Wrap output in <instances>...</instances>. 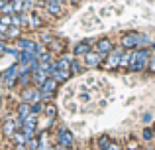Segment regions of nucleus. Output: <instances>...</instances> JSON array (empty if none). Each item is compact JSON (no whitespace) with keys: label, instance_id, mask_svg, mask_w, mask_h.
<instances>
[{"label":"nucleus","instance_id":"f257e3e1","mask_svg":"<svg viewBox=\"0 0 155 150\" xmlns=\"http://www.w3.org/2000/svg\"><path fill=\"white\" fill-rule=\"evenodd\" d=\"M151 46V40L147 36H141L137 32H132V34H126L122 38V47L124 50H147Z\"/></svg>","mask_w":155,"mask_h":150},{"label":"nucleus","instance_id":"f03ea898","mask_svg":"<svg viewBox=\"0 0 155 150\" xmlns=\"http://www.w3.org/2000/svg\"><path fill=\"white\" fill-rule=\"evenodd\" d=\"M149 59H151L149 50H134V58H132V63H130L128 69L130 71H143L149 65Z\"/></svg>","mask_w":155,"mask_h":150},{"label":"nucleus","instance_id":"7ed1b4c3","mask_svg":"<svg viewBox=\"0 0 155 150\" xmlns=\"http://www.w3.org/2000/svg\"><path fill=\"white\" fill-rule=\"evenodd\" d=\"M2 77H4V85H6V87H14V85L18 83V77H20V65L18 63H12L2 73Z\"/></svg>","mask_w":155,"mask_h":150},{"label":"nucleus","instance_id":"20e7f679","mask_svg":"<svg viewBox=\"0 0 155 150\" xmlns=\"http://www.w3.org/2000/svg\"><path fill=\"white\" fill-rule=\"evenodd\" d=\"M122 54H124V47H114L112 50V54L106 58V63H104V67L108 71H112V69H116V67H120V58H122Z\"/></svg>","mask_w":155,"mask_h":150},{"label":"nucleus","instance_id":"39448f33","mask_svg":"<svg viewBox=\"0 0 155 150\" xmlns=\"http://www.w3.org/2000/svg\"><path fill=\"white\" fill-rule=\"evenodd\" d=\"M35 131H38V115H30L26 120H24V128L22 132L26 134V138H35Z\"/></svg>","mask_w":155,"mask_h":150},{"label":"nucleus","instance_id":"423d86ee","mask_svg":"<svg viewBox=\"0 0 155 150\" xmlns=\"http://www.w3.org/2000/svg\"><path fill=\"white\" fill-rule=\"evenodd\" d=\"M22 101L28 105H35V103H41V91L39 89H31V87H26L22 91Z\"/></svg>","mask_w":155,"mask_h":150},{"label":"nucleus","instance_id":"0eeeda50","mask_svg":"<svg viewBox=\"0 0 155 150\" xmlns=\"http://www.w3.org/2000/svg\"><path fill=\"white\" fill-rule=\"evenodd\" d=\"M73 134L71 131H67V128H59V132H57V146H63V148H73Z\"/></svg>","mask_w":155,"mask_h":150},{"label":"nucleus","instance_id":"6e6552de","mask_svg":"<svg viewBox=\"0 0 155 150\" xmlns=\"http://www.w3.org/2000/svg\"><path fill=\"white\" fill-rule=\"evenodd\" d=\"M84 65H87V67H98L100 65V63H102V59H104V55H100L98 54V51H88V54L87 55H84Z\"/></svg>","mask_w":155,"mask_h":150},{"label":"nucleus","instance_id":"1a4fd4ad","mask_svg":"<svg viewBox=\"0 0 155 150\" xmlns=\"http://www.w3.org/2000/svg\"><path fill=\"white\" fill-rule=\"evenodd\" d=\"M57 85H59V83H57L55 79H51V77H49V79H47L45 83H43L41 87H39V91H41V99H49L53 93H55Z\"/></svg>","mask_w":155,"mask_h":150},{"label":"nucleus","instance_id":"9d476101","mask_svg":"<svg viewBox=\"0 0 155 150\" xmlns=\"http://www.w3.org/2000/svg\"><path fill=\"white\" fill-rule=\"evenodd\" d=\"M43 18L38 14V12H28V28H31V30H39V28H43Z\"/></svg>","mask_w":155,"mask_h":150},{"label":"nucleus","instance_id":"9b49d317","mask_svg":"<svg viewBox=\"0 0 155 150\" xmlns=\"http://www.w3.org/2000/svg\"><path fill=\"white\" fill-rule=\"evenodd\" d=\"M112 50H114V46H112V42H110V40L102 38L100 42H96V51H98L100 55H104V58H108V55L112 54Z\"/></svg>","mask_w":155,"mask_h":150},{"label":"nucleus","instance_id":"f8f14e48","mask_svg":"<svg viewBox=\"0 0 155 150\" xmlns=\"http://www.w3.org/2000/svg\"><path fill=\"white\" fill-rule=\"evenodd\" d=\"M88 51H92V42H91V40H87V42H79L75 46V58H84Z\"/></svg>","mask_w":155,"mask_h":150},{"label":"nucleus","instance_id":"ddd939ff","mask_svg":"<svg viewBox=\"0 0 155 150\" xmlns=\"http://www.w3.org/2000/svg\"><path fill=\"white\" fill-rule=\"evenodd\" d=\"M34 61H38V55L35 54H31V51H20V55H18L20 65H30V63H34Z\"/></svg>","mask_w":155,"mask_h":150},{"label":"nucleus","instance_id":"4468645a","mask_svg":"<svg viewBox=\"0 0 155 150\" xmlns=\"http://www.w3.org/2000/svg\"><path fill=\"white\" fill-rule=\"evenodd\" d=\"M16 47H18L20 51H31V54H34V50H35V44L31 42V40L20 38V40H16Z\"/></svg>","mask_w":155,"mask_h":150},{"label":"nucleus","instance_id":"2eb2a0df","mask_svg":"<svg viewBox=\"0 0 155 150\" xmlns=\"http://www.w3.org/2000/svg\"><path fill=\"white\" fill-rule=\"evenodd\" d=\"M49 77H51V79H55L57 83H65V81L71 77V71H69V69H55Z\"/></svg>","mask_w":155,"mask_h":150},{"label":"nucleus","instance_id":"dca6fc26","mask_svg":"<svg viewBox=\"0 0 155 150\" xmlns=\"http://www.w3.org/2000/svg\"><path fill=\"white\" fill-rule=\"evenodd\" d=\"M45 10H47V14H51V16H61V12H63V4H59V2H45Z\"/></svg>","mask_w":155,"mask_h":150},{"label":"nucleus","instance_id":"f3484780","mask_svg":"<svg viewBox=\"0 0 155 150\" xmlns=\"http://www.w3.org/2000/svg\"><path fill=\"white\" fill-rule=\"evenodd\" d=\"M71 61H73V58H69V55H61V58L55 59V67H57V69H71Z\"/></svg>","mask_w":155,"mask_h":150},{"label":"nucleus","instance_id":"a211bd4d","mask_svg":"<svg viewBox=\"0 0 155 150\" xmlns=\"http://www.w3.org/2000/svg\"><path fill=\"white\" fill-rule=\"evenodd\" d=\"M16 131H18V128H16V120L14 119H12V120H6V123L2 124V132L8 136V138H12Z\"/></svg>","mask_w":155,"mask_h":150},{"label":"nucleus","instance_id":"6ab92c4d","mask_svg":"<svg viewBox=\"0 0 155 150\" xmlns=\"http://www.w3.org/2000/svg\"><path fill=\"white\" fill-rule=\"evenodd\" d=\"M30 115H31V105H28V103H24V101H22V103L18 105V117L22 120H26Z\"/></svg>","mask_w":155,"mask_h":150},{"label":"nucleus","instance_id":"aec40b11","mask_svg":"<svg viewBox=\"0 0 155 150\" xmlns=\"http://www.w3.org/2000/svg\"><path fill=\"white\" fill-rule=\"evenodd\" d=\"M84 67H87V65H83V63L79 61V58H73L71 69H69V71H71V75H81V73L84 71Z\"/></svg>","mask_w":155,"mask_h":150},{"label":"nucleus","instance_id":"412c9836","mask_svg":"<svg viewBox=\"0 0 155 150\" xmlns=\"http://www.w3.org/2000/svg\"><path fill=\"white\" fill-rule=\"evenodd\" d=\"M132 58H134V50L124 51V54H122V58H120V67L128 69V67H130V63H132Z\"/></svg>","mask_w":155,"mask_h":150},{"label":"nucleus","instance_id":"4be33fe9","mask_svg":"<svg viewBox=\"0 0 155 150\" xmlns=\"http://www.w3.org/2000/svg\"><path fill=\"white\" fill-rule=\"evenodd\" d=\"M47 79H49V75H47L45 71H41V69H38V71H35V73H34V83L38 85V89L41 87V85L45 83Z\"/></svg>","mask_w":155,"mask_h":150},{"label":"nucleus","instance_id":"5701e85b","mask_svg":"<svg viewBox=\"0 0 155 150\" xmlns=\"http://www.w3.org/2000/svg\"><path fill=\"white\" fill-rule=\"evenodd\" d=\"M12 140H14L16 146H26V144H28V138H26V134H24L22 131H16L14 136H12Z\"/></svg>","mask_w":155,"mask_h":150},{"label":"nucleus","instance_id":"b1692460","mask_svg":"<svg viewBox=\"0 0 155 150\" xmlns=\"http://www.w3.org/2000/svg\"><path fill=\"white\" fill-rule=\"evenodd\" d=\"M110 142H112V138H110L108 134H102V136H98V140H96V146H98V150H108Z\"/></svg>","mask_w":155,"mask_h":150},{"label":"nucleus","instance_id":"393cba45","mask_svg":"<svg viewBox=\"0 0 155 150\" xmlns=\"http://www.w3.org/2000/svg\"><path fill=\"white\" fill-rule=\"evenodd\" d=\"M18 83H20V87H30V83H34V75L31 73H22L18 77Z\"/></svg>","mask_w":155,"mask_h":150},{"label":"nucleus","instance_id":"a878e982","mask_svg":"<svg viewBox=\"0 0 155 150\" xmlns=\"http://www.w3.org/2000/svg\"><path fill=\"white\" fill-rule=\"evenodd\" d=\"M20 38H22V28H16V26L8 28V40H20Z\"/></svg>","mask_w":155,"mask_h":150},{"label":"nucleus","instance_id":"bb28decb","mask_svg":"<svg viewBox=\"0 0 155 150\" xmlns=\"http://www.w3.org/2000/svg\"><path fill=\"white\" fill-rule=\"evenodd\" d=\"M38 61H39V63H55V61H53V54H51V51L41 54V55L38 58Z\"/></svg>","mask_w":155,"mask_h":150},{"label":"nucleus","instance_id":"cd10ccee","mask_svg":"<svg viewBox=\"0 0 155 150\" xmlns=\"http://www.w3.org/2000/svg\"><path fill=\"white\" fill-rule=\"evenodd\" d=\"M0 14H4V16H12V14H16V12H14V4H12V2H4L2 12H0Z\"/></svg>","mask_w":155,"mask_h":150},{"label":"nucleus","instance_id":"c85d7f7f","mask_svg":"<svg viewBox=\"0 0 155 150\" xmlns=\"http://www.w3.org/2000/svg\"><path fill=\"white\" fill-rule=\"evenodd\" d=\"M12 26H16V28H24L22 14H12Z\"/></svg>","mask_w":155,"mask_h":150},{"label":"nucleus","instance_id":"c756f323","mask_svg":"<svg viewBox=\"0 0 155 150\" xmlns=\"http://www.w3.org/2000/svg\"><path fill=\"white\" fill-rule=\"evenodd\" d=\"M43 111H45V115H47V119H49V120H55V115H57V113H55V107H53V105H47Z\"/></svg>","mask_w":155,"mask_h":150},{"label":"nucleus","instance_id":"7c9ffc66","mask_svg":"<svg viewBox=\"0 0 155 150\" xmlns=\"http://www.w3.org/2000/svg\"><path fill=\"white\" fill-rule=\"evenodd\" d=\"M26 148L28 150H39V140L38 138H30L28 144H26Z\"/></svg>","mask_w":155,"mask_h":150},{"label":"nucleus","instance_id":"2f4dec72","mask_svg":"<svg viewBox=\"0 0 155 150\" xmlns=\"http://www.w3.org/2000/svg\"><path fill=\"white\" fill-rule=\"evenodd\" d=\"M43 103H35V105H31V115H41L43 113Z\"/></svg>","mask_w":155,"mask_h":150},{"label":"nucleus","instance_id":"473e14b6","mask_svg":"<svg viewBox=\"0 0 155 150\" xmlns=\"http://www.w3.org/2000/svg\"><path fill=\"white\" fill-rule=\"evenodd\" d=\"M12 4H14V12L16 14H22L24 12V0H14Z\"/></svg>","mask_w":155,"mask_h":150},{"label":"nucleus","instance_id":"72a5a7b5","mask_svg":"<svg viewBox=\"0 0 155 150\" xmlns=\"http://www.w3.org/2000/svg\"><path fill=\"white\" fill-rule=\"evenodd\" d=\"M141 138H143L145 142H149V140L153 138V131H151V128H143V132H141Z\"/></svg>","mask_w":155,"mask_h":150},{"label":"nucleus","instance_id":"f704fd0d","mask_svg":"<svg viewBox=\"0 0 155 150\" xmlns=\"http://www.w3.org/2000/svg\"><path fill=\"white\" fill-rule=\"evenodd\" d=\"M0 40L2 42L8 40V26H4V24H0Z\"/></svg>","mask_w":155,"mask_h":150},{"label":"nucleus","instance_id":"c9c22d12","mask_svg":"<svg viewBox=\"0 0 155 150\" xmlns=\"http://www.w3.org/2000/svg\"><path fill=\"white\" fill-rule=\"evenodd\" d=\"M0 24H4V26L10 28V26H12V16H4V14H0Z\"/></svg>","mask_w":155,"mask_h":150},{"label":"nucleus","instance_id":"e433bc0d","mask_svg":"<svg viewBox=\"0 0 155 150\" xmlns=\"http://www.w3.org/2000/svg\"><path fill=\"white\" fill-rule=\"evenodd\" d=\"M61 50H63V46H61V42H59V40H57V42H53L51 44V54H53V51H61Z\"/></svg>","mask_w":155,"mask_h":150},{"label":"nucleus","instance_id":"4c0bfd02","mask_svg":"<svg viewBox=\"0 0 155 150\" xmlns=\"http://www.w3.org/2000/svg\"><path fill=\"white\" fill-rule=\"evenodd\" d=\"M51 40H53L51 34H41V44L43 46H45V44H51Z\"/></svg>","mask_w":155,"mask_h":150},{"label":"nucleus","instance_id":"58836bf2","mask_svg":"<svg viewBox=\"0 0 155 150\" xmlns=\"http://www.w3.org/2000/svg\"><path fill=\"white\" fill-rule=\"evenodd\" d=\"M108 150H124V148H122V144H120V142L112 140V142H110V146H108Z\"/></svg>","mask_w":155,"mask_h":150},{"label":"nucleus","instance_id":"ea45409f","mask_svg":"<svg viewBox=\"0 0 155 150\" xmlns=\"http://www.w3.org/2000/svg\"><path fill=\"white\" fill-rule=\"evenodd\" d=\"M149 73H155V55H151V59H149V65H147Z\"/></svg>","mask_w":155,"mask_h":150},{"label":"nucleus","instance_id":"a19ab883","mask_svg":"<svg viewBox=\"0 0 155 150\" xmlns=\"http://www.w3.org/2000/svg\"><path fill=\"white\" fill-rule=\"evenodd\" d=\"M6 50H8V44L0 40V55H4V54H6Z\"/></svg>","mask_w":155,"mask_h":150},{"label":"nucleus","instance_id":"79ce46f5","mask_svg":"<svg viewBox=\"0 0 155 150\" xmlns=\"http://www.w3.org/2000/svg\"><path fill=\"white\" fill-rule=\"evenodd\" d=\"M43 2H59V4H63V0H43Z\"/></svg>","mask_w":155,"mask_h":150},{"label":"nucleus","instance_id":"37998d69","mask_svg":"<svg viewBox=\"0 0 155 150\" xmlns=\"http://www.w3.org/2000/svg\"><path fill=\"white\" fill-rule=\"evenodd\" d=\"M2 6H4V0H0V12H2Z\"/></svg>","mask_w":155,"mask_h":150},{"label":"nucleus","instance_id":"c03bdc74","mask_svg":"<svg viewBox=\"0 0 155 150\" xmlns=\"http://www.w3.org/2000/svg\"><path fill=\"white\" fill-rule=\"evenodd\" d=\"M4 83V77H2V73H0V85H2Z\"/></svg>","mask_w":155,"mask_h":150},{"label":"nucleus","instance_id":"a18cd8bd","mask_svg":"<svg viewBox=\"0 0 155 150\" xmlns=\"http://www.w3.org/2000/svg\"><path fill=\"white\" fill-rule=\"evenodd\" d=\"M151 131H153V136H155V123H153V128H151Z\"/></svg>","mask_w":155,"mask_h":150},{"label":"nucleus","instance_id":"49530a36","mask_svg":"<svg viewBox=\"0 0 155 150\" xmlns=\"http://www.w3.org/2000/svg\"><path fill=\"white\" fill-rule=\"evenodd\" d=\"M69 2H73V4H77V2H79V0H69Z\"/></svg>","mask_w":155,"mask_h":150},{"label":"nucleus","instance_id":"de8ad7c7","mask_svg":"<svg viewBox=\"0 0 155 150\" xmlns=\"http://www.w3.org/2000/svg\"><path fill=\"white\" fill-rule=\"evenodd\" d=\"M4 2H14V0H4Z\"/></svg>","mask_w":155,"mask_h":150},{"label":"nucleus","instance_id":"09e8293b","mask_svg":"<svg viewBox=\"0 0 155 150\" xmlns=\"http://www.w3.org/2000/svg\"><path fill=\"white\" fill-rule=\"evenodd\" d=\"M145 150H155V148H145Z\"/></svg>","mask_w":155,"mask_h":150}]
</instances>
